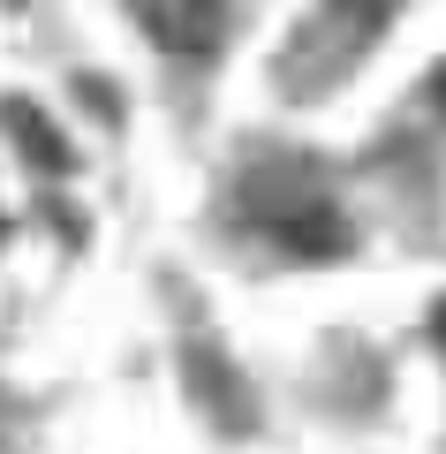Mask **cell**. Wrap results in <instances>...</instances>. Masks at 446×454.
Listing matches in <instances>:
<instances>
[{
    "label": "cell",
    "instance_id": "cell-1",
    "mask_svg": "<svg viewBox=\"0 0 446 454\" xmlns=\"http://www.w3.org/2000/svg\"><path fill=\"white\" fill-rule=\"evenodd\" d=\"M431 333H439V348H446V303H439V318H431Z\"/></svg>",
    "mask_w": 446,
    "mask_h": 454
}]
</instances>
